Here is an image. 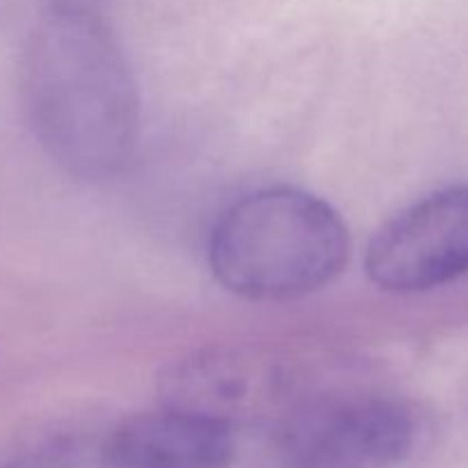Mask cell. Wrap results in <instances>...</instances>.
I'll use <instances>...</instances> for the list:
<instances>
[{"label":"cell","instance_id":"obj_1","mask_svg":"<svg viewBox=\"0 0 468 468\" xmlns=\"http://www.w3.org/2000/svg\"><path fill=\"white\" fill-rule=\"evenodd\" d=\"M23 108L69 176L108 181L140 140V94L122 46L96 12H46L27 41Z\"/></svg>","mask_w":468,"mask_h":468},{"label":"cell","instance_id":"obj_2","mask_svg":"<svg viewBox=\"0 0 468 468\" xmlns=\"http://www.w3.org/2000/svg\"><path fill=\"white\" fill-rule=\"evenodd\" d=\"M210 270L233 295L286 302L329 286L350 259L341 215L311 192L265 187L222 213L210 236Z\"/></svg>","mask_w":468,"mask_h":468},{"label":"cell","instance_id":"obj_3","mask_svg":"<svg viewBox=\"0 0 468 468\" xmlns=\"http://www.w3.org/2000/svg\"><path fill=\"white\" fill-rule=\"evenodd\" d=\"M370 282L387 292L434 291L468 272V186L439 190L388 219L366 251Z\"/></svg>","mask_w":468,"mask_h":468},{"label":"cell","instance_id":"obj_4","mask_svg":"<svg viewBox=\"0 0 468 468\" xmlns=\"http://www.w3.org/2000/svg\"><path fill=\"white\" fill-rule=\"evenodd\" d=\"M414 443V416L402 402L356 396L297 416L283 439V457L288 468H398Z\"/></svg>","mask_w":468,"mask_h":468},{"label":"cell","instance_id":"obj_5","mask_svg":"<svg viewBox=\"0 0 468 468\" xmlns=\"http://www.w3.org/2000/svg\"><path fill=\"white\" fill-rule=\"evenodd\" d=\"M236 455L231 423L167 405L112 430L101 451L103 468H229Z\"/></svg>","mask_w":468,"mask_h":468},{"label":"cell","instance_id":"obj_6","mask_svg":"<svg viewBox=\"0 0 468 468\" xmlns=\"http://www.w3.org/2000/svg\"><path fill=\"white\" fill-rule=\"evenodd\" d=\"M105 0H46V12H96Z\"/></svg>","mask_w":468,"mask_h":468}]
</instances>
